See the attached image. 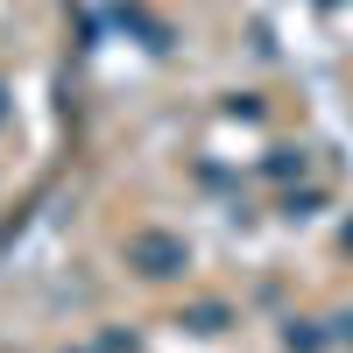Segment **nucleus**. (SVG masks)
I'll list each match as a JSON object with an SVG mask.
<instances>
[{
    "label": "nucleus",
    "mask_w": 353,
    "mask_h": 353,
    "mask_svg": "<svg viewBox=\"0 0 353 353\" xmlns=\"http://www.w3.org/2000/svg\"><path fill=\"white\" fill-rule=\"evenodd\" d=\"M134 261H149V276H170V269H184V248L176 241H141Z\"/></svg>",
    "instance_id": "1"
},
{
    "label": "nucleus",
    "mask_w": 353,
    "mask_h": 353,
    "mask_svg": "<svg viewBox=\"0 0 353 353\" xmlns=\"http://www.w3.org/2000/svg\"><path fill=\"white\" fill-rule=\"evenodd\" d=\"M346 248H353V226H346Z\"/></svg>",
    "instance_id": "2"
}]
</instances>
